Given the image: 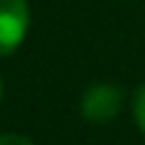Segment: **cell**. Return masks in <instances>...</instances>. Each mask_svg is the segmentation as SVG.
I'll return each instance as SVG.
<instances>
[{
	"label": "cell",
	"instance_id": "obj_1",
	"mask_svg": "<svg viewBox=\"0 0 145 145\" xmlns=\"http://www.w3.org/2000/svg\"><path fill=\"white\" fill-rule=\"evenodd\" d=\"M122 102H125L122 89L102 82V84H92L82 94L79 110H82V117L89 122H110L122 112Z\"/></svg>",
	"mask_w": 145,
	"mask_h": 145
},
{
	"label": "cell",
	"instance_id": "obj_2",
	"mask_svg": "<svg viewBox=\"0 0 145 145\" xmlns=\"http://www.w3.org/2000/svg\"><path fill=\"white\" fill-rule=\"evenodd\" d=\"M31 13L25 0H0V56L13 54L28 33Z\"/></svg>",
	"mask_w": 145,
	"mask_h": 145
},
{
	"label": "cell",
	"instance_id": "obj_3",
	"mask_svg": "<svg viewBox=\"0 0 145 145\" xmlns=\"http://www.w3.org/2000/svg\"><path fill=\"white\" fill-rule=\"evenodd\" d=\"M133 115H135L138 127L143 130V135H145V84L135 92V99H133Z\"/></svg>",
	"mask_w": 145,
	"mask_h": 145
},
{
	"label": "cell",
	"instance_id": "obj_4",
	"mask_svg": "<svg viewBox=\"0 0 145 145\" xmlns=\"http://www.w3.org/2000/svg\"><path fill=\"white\" fill-rule=\"evenodd\" d=\"M0 145H36V143L28 140L25 135H18V133H3L0 135Z\"/></svg>",
	"mask_w": 145,
	"mask_h": 145
},
{
	"label": "cell",
	"instance_id": "obj_5",
	"mask_svg": "<svg viewBox=\"0 0 145 145\" xmlns=\"http://www.w3.org/2000/svg\"><path fill=\"white\" fill-rule=\"evenodd\" d=\"M0 102H3V79H0Z\"/></svg>",
	"mask_w": 145,
	"mask_h": 145
}]
</instances>
